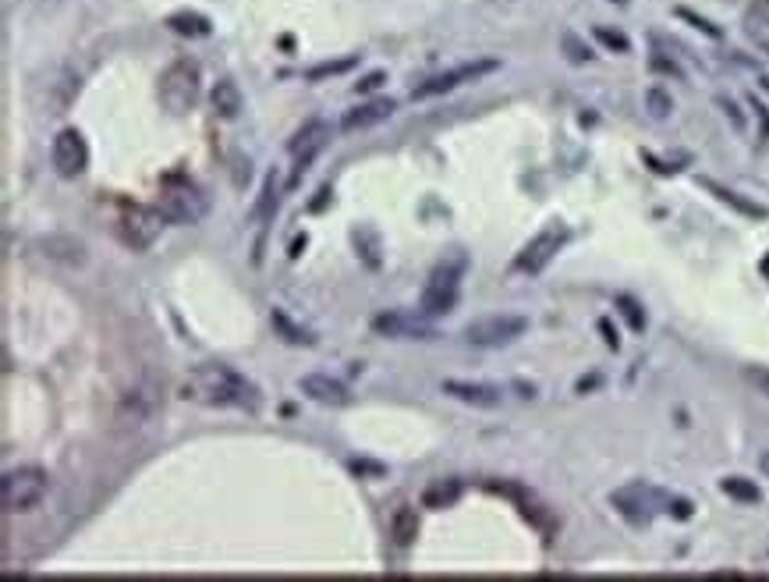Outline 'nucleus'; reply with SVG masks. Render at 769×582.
<instances>
[{
	"label": "nucleus",
	"instance_id": "20e7f679",
	"mask_svg": "<svg viewBox=\"0 0 769 582\" xmlns=\"http://www.w3.org/2000/svg\"><path fill=\"white\" fill-rule=\"evenodd\" d=\"M157 96L163 103V111L171 114H188L195 111V103L203 96V75L199 65L188 61V57H177L174 65L163 68L160 75V85H157Z\"/></svg>",
	"mask_w": 769,
	"mask_h": 582
},
{
	"label": "nucleus",
	"instance_id": "5701e85b",
	"mask_svg": "<svg viewBox=\"0 0 769 582\" xmlns=\"http://www.w3.org/2000/svg\"><path fill=\"white\" fill-rule=\"evenodd\" d=\"M415 533H418V518L409 504H401V509L390 515V536H394L398 547H409L415 540Z\"/></svg>",
	"mask_w": 769,
	"mask_h": 582
},
{
	"label": "nucleus",
	"instance_id": "c85d7f7f",
	"mask_svg": "<svg viewBox=\"0 0 769 582\" xmlns=\"http://www.w3.org/2000/svg\"><path fill=\"white\" fill-rule=\"evenodd\" d=\"M596 39L602 43V47L617 50V54H628L631 50V39L624 33H613V28H607V25H596Z\"/></svg>",
	"mask_w": 769,
	"mask_h": 582
},
{
	"label": "nucleus",
	"instance_id": "7ed1b4c3",
	"mask_svg": "<svg viewBox=\"0 0 769 582\" xmlns=\"http://www.w3.org/2000/svg\"><path fill=\"white\" fill-rule=\"evenodd\" d=\"M47 490H50V476L39 466L8 469L4 480H0V509H4V515H25L39 509Z\"/></svg>",
	"mask_w": 769,
	"mask_h": 582
},
{
	"label": "nucleus",
	"instance_id": "423d86ee",
	"mask_svg": "<svg viewBox=\"0 0 769 582\" xmlns=\"http://www.w3.org/2000/svg\"><path fill=\"white\" fill-rule=\"evenodd\" d=\"M525 331H529V317L521 312H490L464 327V341L475 349H504L525 338Z\"/></svg>",
	"mask_w": 769,
	"mask_h": 582
},
{
	"label": "nucleus",
	"instance_id": "dca6fc26",
	"mask_svg": "<svg viewBox=\"0 0 769 582\" xmlns=\"http://www.w3.org/2000/svg\"><path fill=\"white\" fill-rule=\"evenodd\" d=\"M444 395L472 409H501L504 391L496 384H472V380H444Z\"/></svg>",
	"mask_w": 769,
	"mask_h": 582
},
{
	"label": "nucleus",
	"instance_id": "0eeeda50",
	"mask_svg": "<svg viewBox=\"0 0 769 582\" xmlns=\"http://www.w3.org/2000/svg\"><path fill=\"white\" fill-rule=\"evenodd\" d=\"M163 220L157 206H139V203H131L125 206V210L117 214V224H114V231L120 238V246L131 249V252H146V249H153L157 246V238L163 231Z\"/></svg>",
	"mask_w": 769,
	"mask_h": 582
},
{
	"label": "nucleus",
	"instance_id": "f704fd0d",
	"mask_svg": "<svg viewBox=\"0 0 769 582\" xmlns=\"http://www.w3.org/2000/svg\"><path fill=\"white\" fill-rule=\"evenodd\" d=\"M677 14H681V19H688V22L696 25V28H702V33H710L713 39H720V28H716L713 22H705V19H699V14H691V11H685V8L677 11Z\"/></svg>",
	"mask_w": 769,
	"mask_h": 582
},
{
	"label": "nucleus",
	"instance_id": "2f4dec72",
	"mask_svg": "<svg viewBox=\"0 0 769 582\" xmlns=\"http://www.w3.org/2000/svg\"><path fill=\"white\" fill-rule=\"evenodd\" d=\"M383 82H387V75H383V71H369L366 79H358V82H355V93H358V96L376 93V89H380Z\"/></svg>",
	"mask_w": 769,
	"mask_h": 582
},
{
	"label": "nucleus",
	"instance_id": "b1692460",
	"mask_svg": "<svg viewBox=\"0 0 769 582\" xmlns=\"http://www.w3.org/2000/svg\"><path fill=\"white\" fill-rule=\"evenodd\" d=\"M720 490H723L727 498L742 501V504H759V501H762V490H759L756 483H751V480H745V476H723Z\"/></svg>",
	"mask_w": 769,
	"mask_h": 582
},
{
	"label": "nucleus",
	"instance_id": "6ab92c4d",
	"mask_svg": "<svg viewBox=\"0 0 769 582\" xmlns=\"http://www.w3.org/2000/svg\"><path fill=\"white\" fill-rule=\"evenodd\" d=\"M699 185H702L705 192H713V196H716L723 206H731V210H737L742 217H751V220H766V217H769V210H766L762 203L742 196V192H737V189H727V185L713 182V178H699Z\"/></svg>",
	"mask_w": 769,
	"mask_h": 582
},
{
	"label": "nucleus",
	"instance_id": "1a4fd4ad",
	"mask_svg": "<svg viewBox=\"0 0 769 582\" xmlns=\"http://www.w3.org/2000/svg\"><path fill=\"white\" fill-rule=\"evenodd\" d=\"M567 238H571V231L564 228V224H547V228H542L515 256V271L518 274H542L556 260V252L567 246Z\"/></svg>",
	"mask_w": 769,
	"mask_h": 582
},
{
	"label": "nucleus",
	"instance_id": "ea45409f",
	"mask_svg": "<svg viewBox=\"0 0 769 582\" xmlns=\"http://www.w3.org/2000/svg\"><path fill=\"white\" fill-rule=\"evenodd\" d=\"M762 85H766V89H769V75H766V79H762Z\"/></svg>",
	"mask_w": 769,
	"mask_h": 582
},
{
	"label": "nucleus",
	"instance_id": "58836bf2",
	"mask_svg": "<svg viewBox=\"0 0 769 582\" xmlns=\"http://www.w3.org/2000/svg\"><path fill=\"white\" fill-rule=\"evenodd\" d=\"M759 472L769 480V452H762V455H759Z\"/></svg>",
	"mask_w": 769,
	"mask_h": 582
},
{
	"label": "nucleus",
	"instance_id": "72a5a7b5",
	"mask_svg": "<svg viewBox=\"0 0 769 582\" xmlns=\"http://www.w3.org/2000/svg\"><path fill=\"white\" fill-rule=\"evenodd\" d=\"M716 103H720V107H723V114H727V117H731V125H734L737 132H745V114H742V111H737V103H734L731 96H720Z\"/></svg>",
	"mask_w": 769,
	"mask_h": 582
},
{
	"label": "nucleus",
	"instance_id": "f03ea898",
	"mask_svg": "<svg viewBox=\"0 0 769 582\" xmlns=\"http://www.w3.org/2000/svg\"><path fill=\"white\" fill-rule=\"evenodd\" d=\"M157 210L163 220L174 224V228H188V224H199L209 214V196L192 178L171 174V178H163V185H160Z\"/></svg>",
	"mask_w": 769,
	"mask_h": 582
},
{
	"label": "nucleus",
	"instance_id": "412c9836",
	"mask_svg": "<svg viewBox=\"0 0 769 582\" xmlns=\"http://www.w3.org/2000/svg\"><path fill=\"white\" fill-rule=\"evenodd\" d=\"M458 498H461V483L458 480H440V483L426 487V494H422V509L440 512V509H450Z\"/></svg>",
	"mask_w": 769,
	"mask_h": 582
},
{
	"label": "nucleus",
	"instance_id": "f8f14e48",
	"mask_svg": "<svg viewBox=\"0 0 769 582\" xmlns=\"http://www.w3.org/2000/svg\"><path fill=\"white\" fill-rule=\"evenodd\" d=\"M50 160L60 178H82L89 171V142L79 128H60L50 142Z\"/></svg>",
	"mask_w": 769,
	"mask_h": 582
},
{
	"label": "nucleus",
	"instance_id": "a878e982",
	"mask_svg": "<svg viewBox=\"0 0 769 582\" xmlns=\"http://www.w3.org/2000/svg\"><path fill=\"white\" fill-rule=\"evenodd\" d=\"M645 111H650L656 122H667V117L674 114V100H670L667 89H659V85L645 89Z\"/></svg>",
	"mask_w": 769,
	"mask_h": 582
},
{
	"label": "nucleus",
	"instance_id": "e433bc0d",
	"mask_svg": "<svg viewBox=\"0 0 769 582\" xmlns=\"http://www.w3.org/2000/svg\"><path fill=\"white\" fill-rule=\"evenodd\" d=\"M748 22L756 25V22H766L769 25V0H756V8L748 11Z\"/></svg>",
	"mask_w": 769,
	"mask_h": 582
},
{
	"label": "nucleus",
	"instance_id": "9b49d317",
	"mask_svg": "<svg viewBox=\"0 0 769 582\" xmlns=\"http://www.w3.org/2000/svg\"><path fill=\"white\" fill-rule=\"evenodd\" d=\"M372 331L380 338H390V341H436L440 331L429 323V317H422V312H380V317L372 320Z\"/></svg>",
	"mask_w": 769,
	"mask_h": 582
},
{
	"label": "nucleus",
	"instance_id": "aec40b11",
	"mask_svg": "<svg viewBox=\"0 0 769 582\" xmlns=\"http://www.w3.org/2000/svg\"><path fill=\"white\" fill-rule=\"evenodd\" d=\"M209 103H214V111L220 117H228V122H231V117H238L241 107H245V96H241V89H238L234 79H220L214 85V93H209Z\"/></svg>",
	"mask_w": 769,
	"mask_h": 582
},
{
	"label": "nucleus",
	"instance_id": "393cba45",
	"mask_svg": "<svg viewBox=\"0 0 769 582\" xmlns=\"http://www.w3.org/2000/svg\"><path fill=\"white\" fill-rule=\"evenodd\" d=\"M269 323L277 327V334H280L284 341H288V345H315V338L306 331V327L291 323V320H288V312H284V309H274V312H269Z\"/></svg>",
	"mask_w": 769,
	"mask_h": 582
},
{
	"label": "nucleus",
	"instance_id": "a19ab883",
	"mask_svg": "<svg viewBox=\"0 0 769 582\" xmlns=\"http://www.w3.org/2000/svg\"><path fill=\"white\" fill-rule=\"evenodd\" d=\"M762 50H766V54H769V43H762Z\"/></svg>",
	"mask_w": 769,
	"mask_h": 582
},
{
	"label": "nucleus",
	"instance_id": "6e6552de",
	"mask_svg": "<svg viewBox=\"0 0 769 582\" xmlns=\"http://www.w3.org/2000/svg\"><path fill=\"white\" fill-rule=\"evenodd\" d=\"M670 501L674 498H667L653 483H628L624 490H617V494L610 498V504L631 522V526H645V522H653V515L663 509L670 512Z\"/></svg>",
	"mask_w": 769,
	"mask_h": 582
},
{
	"label": "nucleus",
	"instance_id": "f257e3e1",
	"mask_svg": "<svg viewBox=\"0 0 769 582\" xmlns=\"http://www.w3.org/2000/svg\"><path fill=\"white\" fill-rule=\"evenodd\" d=\"M181 398L199 401L209 409H241V412H255L263 406V395L245 373H238L223 363H206L195 366L185 384H181Z\"/></svg>",
	"mask_w": 769,
	"mask_h": 582
},
{
	"label": "nucleus",
	"instance_id": "f3484780",
	"mask_svg": "<svg viewBox=\"0 0 769 582\" xmlns=\"http://www.w3.org/2000/svg\"><path fill=\"white\" fill-rule=\"evenodd\" d=\"M398 111V103L390 100V96H376V100H366V103H358V107H352L348 114L341 117V132H366L372 125H380L387 122L390 114Z\"/></svg>",
	"mask_w": 769,
	"mask_h": 582
},
{
	"label": "nucleus",
	"instance_id": "39448f33",
	"mask_svg": "<svg viewBox=\"0 0 769 582\" xmlns=\"http://www.w3.org/2000/svg\"><path fill=\"white\" fill-rule=\"evenodd\" d=\"M461 277H464V256H450L436 266L426 281V288H422V298H418L422 317H429V320L447 317L461 298Z\"/></svg>",
	"mask_w": 769,
	"mask_h": 582
},
{
	"label": "nucleus",
	"instance_id": "c756f323",
	"mask_svg": "<svg viewBox=\"0 0 769 582\" xmlns=\"http://www.w3.org/2000/svg\"><path fill=\"white\" fill-rule=\"evenodd\" d=\"M745 380L769 401V366H745Z\"/></svg>",
	"mask_w": 769,
	"mask_h": 582
},
{
	"label": "nucleus",
	"instance_id": "bb28decb",
	"mask_svg": "<svg viewBox=\"0 0 769 582\" xmlns=\"http://www.w3.org/2000/svg\"><path fill=\"white\" fill-rule=\"evenodd\" d=\"M277 174H269L266 182H263V192H260V203H255V220H269L277 214Z\"/></svg>",
	"mask_w": 769,
	"mask_h": 582
},
{
	"label": "nucleus",
	"instance_id": "4c0bfd02",
	"mask_svg": "<svg viewBox=\"0 0 769 582\" xmlns=\"http://www.w3.org/2000/svg\"><path fill=\"white\" fill-rule=\"evenodd\" d=\"M653 68L656 71H670V75H677V79H681V68H677L674 61H663V57H653Z\"/></svg>",
	"mask_w": 769,
	"mask_h": 582
},
{
	"label": "nucleus",
	"instance_id": "ddd939ff",
	"mask_svg": "<svg viewBox=\"0 0 769 582\" xmlns=\"http://www.w3.org/2000/svg\"><path fill=\"white\" fill-rule=\"evenodd\" d=\"M326 146H330V125L323 122V117H312V122H306V125H301V128L295 132L291 142H288V153H291V160H295L291 185L298 182L301 174L309 171V163H312L315 157H320Z\"/></svg>",
	"mask_w": 769,
	"mask_h": 582
},
{
	"label": "nucleus",
	"instance_id": "473e14b6",
	"mask_svg": "<svg viewBox=\"0 0 769 582\" xmlns=\"http://www.w3.org/2000/svg\"><path fill=\"white\" fill-rule=\"evenodd\" d=\"M748 103H751V111H756V117H759V142L766 146L769 142V107H766V103H759L756 96H751Z\"/></svg>",
	"mask_w": 769,
	"mask_h": 582
},
{
	"label": "nucleus",
	"instance_id": "a211bd4d",
	"mask_svg": "<svg viewBox=\"0 0 769 582\" xmlns=\"http://www.w3.org/2000/svg\"><path fill=\"white\" fill-rule=\"evenodd\" d=\"M39 252L54 263H65V266H85L89 263V249L82 238L74 235H47L39 238Z\"/></svg>",
	"mask_w": 769,
	"mask_h": 582
},
{
	"label": "nucleus",
	"instance_id": "cd10ccee",
	"mask_svg": "<svg viewBox=\"0 0 769 582\" xmlns=\"http://www.w3.org/2000/svg\"><path fill=\"white\" fill-rule=\"evenodd\" d=\"M564 50H567V61L571 65H585V61H593V50L589 47H585V43L575 36V33H564Z\"/></svg>",
	"mask_w": 769,
	"mask_h": 582
},
{
	"label": "nucleus",
	"instance_id": "9d476101",
	"mask_svg": "<svg viewBox=\"0 0 769 582\" xmlns=\"http://www.w3.org/2000/svg\"><path fill=\"white\" fill-rule=\"evenodd\" d=\"M496 68H501V61H469V65H458V68H450V71H444V75H433V79H426L422 85H415V89H412V100H429V96L455 93V89H461V85L486 79V75H493Z\"/></svg>",
	"mask_w": 769,
	"mask_h": 582
},
{
	"label": "nucleus",
	"instance_id": "c9c22d12",
	"mask_svg": "<svg viewBox=\"0 0 769 582\" xmlns=\"http://www.w3.org/2000/svg\"><path fill=\"white\" fill-rule=\"evenodd\" d=\"M621 309H624V317L631 320V327H635V331H642V327H645V317L639 312V306L631 303V298H621Z\"/></svg>",
	"mask_w": 769,
	"mask_h": 582
},
{
	"label": "nucleus",
	"instance_id": "4be33fe9",
	"mask_svg": "<svg viewBox=\"0 0 769 582\" xmlns=\"http://www.w3.org/2000/svg\"><path fill=\"white\" fill-rule=\"evenodd\" d=\"M168 25L181 36H209V28H214L206 14H199V11H174V14H168Z\"/></svg>",
	"mask_w": 769,
	"mask_h": 582
},
{
	"label": "nucleus",
	"instance_id": "4468645a",
	"mask_svg": "<svg viewBox=\"0 0 769 582\" xmlns=\"http://www.w3.org/2000/svg\"><path fill=\"white\" fill-rule=\"evenodd\" d=\"M160 409H163V391L149 380L131 384V391H125V398H120V420H125V426L153 423Z\"/></svg>",
	"mask_w": 769,
	"mask_h": 582
},
{
	"label": "nucleus",
	"instance_id": "2eb2a0df",
	"mask_svg": "<svg viewBox=\"0 0 769 582\" xmlns=\"http://www.w3.org/2000/svg\"><path fill=\"white\" fill-rule=\"evenodd\" d=\"M298 391L306 395L315 406H326V409H344L352 406V391L344 387L341 380L326 377V373H306V377L298 380Z\"/></svg>",
	"mask_w": 769,
	"mask_h": 582
},
{
	"label": "nucleus",
	"instance_id": "7c9ffc66",
	"mask_svg": "<svg viewBox=\"0 0 769 582\" xmlns=\"http://www.w3.org/2000/svg\"><path fill=\"white\" fill-rule=\"evenodd\" d=\"M355 65H358V57H344V61L312 68V71H309V79H323V75H341V71H348V68H355Z\"/></svg>",
	"mask_w": 769,
	"mask_h": 582
}]
</instances>
